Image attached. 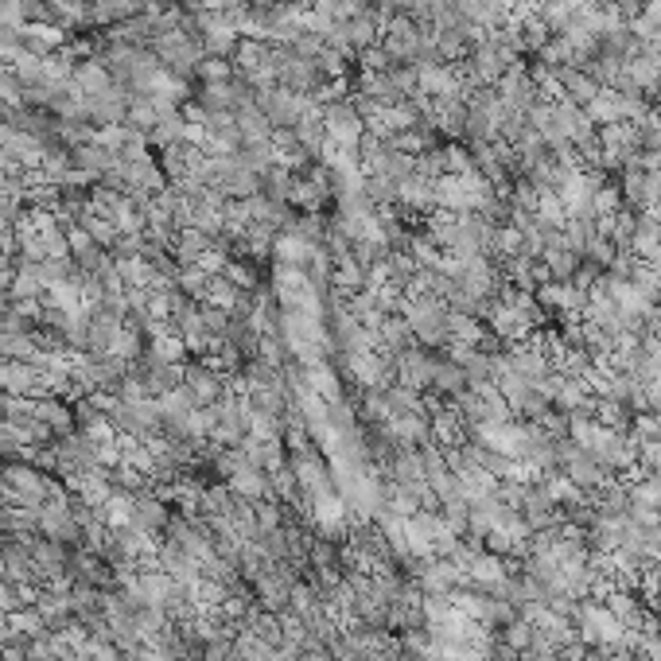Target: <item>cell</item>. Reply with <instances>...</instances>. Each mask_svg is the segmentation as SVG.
Listing matches in <instances>:
<instances>
[{"mask_svg":"<svg viewBox=\"0 0 661 661\" xmlns=\"http://www.w3.org/2000/svg\"><path fill=\"white\" fill-rule=\"evenodd\" d=\"M183 382H187V397H191L195 405H218V401H222V378H218L210 366H203V362L187 366Z\"/></svg>","mask_w":661,"mask_h":661,"instance_id":"7","label":"cell"},{"mask_svg":"<svg viewBox=\"0 0 661 661\" xmlns=\"http://www.w3.org/2000/svg\"><path fill=\"white\" fill-rule=\"evenodd\" d=\"M195 74L203 78V86H214V82H234V78H238L234 59H222V55H203V63L195 67Z\"/></svg>","mask_w":661,"mask_h":661,"instance_id":"9","label":"cell"},{"mask_svg":"<svg viewBox=\"0 0 661 661\" xmlns=\"http://www.w3.org/2000/svg\"><path fill=\"white\" fill-rule=\"evenodd\" d=\"M658 245H661V218L654 210H638V222H634V238H630V253L638 261H654L658 257Z\"/></svg>","mask_w":661,"mask_h":661,"instance_id":"6","label":"cell"},{"mask_svg":"<svg viewBox=\"0 0 661 661\" xmlns=\"http://www.w3.org/2000/svg\"><path fill=\"white\" fill-rule=\"evenodd\" d=\"M401 315H405L417 347L440 350L452 343L448 339V308H444V300H436V296H405Z\"/></svg>","mask_w":661,"mask_h":661,"instance_id":"1","label":"cell"},{"mask_svg":"<svg viewBox=\"0 0 661 661\" xmlns=\"http://www.w3.org/2000/svg\"><path fill=\"white\" fill-rule=\"evenodd\" d=\"M615 257H619V245L611 242L607 234H595L592 242L584 245V261H592V265H599L603 273L611 269V261H615Z\"/></svg>","mask_w":661,"mask_h":661,"instance_id":"11","label":"cell"},{"mask_svg":"<svg viewBox=\"0 0 661 661\" xmlns=\"http://www.w3.org/2000/svg\"><path fill=\"white\" fill-rule=\"evenodd\" d=\"M557 86H560V98L572 102V105H580V109H588V105L603 94V86L595 82L588 70H580V67H560Z\"/></svg>","mask_w":661,"mask_h":661,"instance_id":"5","label":"cell"},{"mask_svg":"<svg viewBox=\"0 0 661 661\" xmlns=\"http://www.w3.org/2000/svg\"><path fill=\"white\" fill-rule=\"evenodd\" d=\"M319 121H323L327 140H335V144L358 148V140L366 137V121L358 117V109H354V102H350L347 94L327 98V102L319 105Z\"/></svg>","mask_w":661,"mask_h":661,"instance_id":"2","label":"cell"},{"mask_svg":"<svg viewBox=\"0 0 661 661\" xmlns=\"http://www.w3.org/2000/svg\"><path fill=\"white\" fill-rule=\"evenodd\" d=\"M494 94H498V102L506 105V109H514V113H529L533 105L541 102V90H537V82L529 78L525 63L506 70V74L494 82Z\"/></svg>","mask_w":661,"mask_h":661,"instance_id":"3","label":"cell"},{"mask_svg":"<svg viewBox=\"0 0 661 661\" xmlns=\"http://www.w3.org/2000/svg\"><path fill=\"white\" fill-rule=\"evenodd\" d=\"M634 144H638V152H661V113L658 109L634 125Z\"/></svg>","mask_w":661,"mask_h":661,"instance_id":"10","label":"cell"},{"mask_svg":"<svg viewBox=\"0 0 661 661\" xmlns=\"http://www.w3.org/2000/svg\"><path fill=\"white\" fill-rule=\"evenodd\" d=\"M432 374H436V354L424 347H409L405 354L393 358V378L397 385H409V389H432Z\"/></svg>","mask_w":661,"mask_h":661,"instance_id":"4","label":"cell"},{"mask_svg":"<svg viewBox=\"0 0 661 661\" xmlns=\"http://www.w3.org/2000/svg\"><path fill=\"white\" fill-rule=\"evenodd\" d=\"M432 389H436V393H444V397H459V393L467 389V374H463V366L455 362L452 354H448V358H436Z\"/></svg>","mask_w":661,"mask_h":661,"instance_id":"8","label":"cell"}]
</instances>
